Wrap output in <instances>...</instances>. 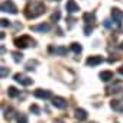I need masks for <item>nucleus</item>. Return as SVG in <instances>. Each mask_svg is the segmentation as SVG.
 Listing matches in <instances>:
<instances>
[{
    "mask_svg": "<svg viewBox=\"0 0 123 123\" xmlns=\"http://www.w3.org/2000/svg\"><path fill=\"white\" fill-rule=\"evenodd\" d=\"M42 13H45V6L41 2H31L25 7V16L28 19H36Z\"/></svg>",
    "mask_w": 123,
    "mask_h": 123,
    "instance_id": "obj_1",
    "label": "nucleus"
},
{
    "mask_svg": "<svg viewBox=\"0 0 123 123\" xmlns=\"http://www.w3.org/2000/svg\"><path fill=\"white\" fill-rule=\"evenodd\" d=\"M35 41L32 39V38H29L28 35H23V36H20V38H16L15 39V45L18 46V48H20V49H25V48H28V46H35Z\"/></svg>",
    "mask_w": 123,
    "mask_h": 123,
    "instance_id": "obj_2",
    "label": "nucleus"
},
{
    "mask_svg": "<svg viewBox=\"0 0 123 123\" xmlns=\"http://www.w3.org/2000/svg\"><path fill=\"white\" fill-rule=\"evenodd\" d=\"M2 12L16 15V13H18V7H16V5L12 2V0H6V2L2 3Z\"/></svg>",
    "mask_w": 123,
    "mask_h": 123,
    "instance_id": "obj_3",
    "label": "nucleus"
},
{
    "mask_svg": "<svg viewBox=\"0 0 123 123\" xmlns=\"http://www.w3.org/2000/svg\"><path fill=\"white\" fill-rule=\"evenodd\" d=\"M103 61H104V59H103L100 55H93V56H88V58L86 59V65H88V67H96V65L101 64Z\"/></svg>",
    "mask_w": 123,
    "mask_h": 123,
    "instance_id": "obj_4",
    "label": "nucleus"
},
{
    "mask_svg": "<svg viewBox=\"0 0 123 123\" xmlns=\"http://www.w3.org/2000/svg\"><path fill=\"white\" fill-rule=\"evenodd\" d=\"M13 78H15L18 83H20L22 86H26V87H28V86H31V84L33 83V80H32V78H29V77H26V75H23V74H19V73H18V74H15V75H13Z\"/></svg>",
    "mask_w": 123,
    "mask_h": 123,
    "instance_id": "obj_5",
    "label": "nucleus"
},
{
    "mask_svg": "<svg viewBox=\"0 0 123 123\" xmlns=\"http://www.w3.org/2000/svg\"><path fill=\"white\" fill-rule=\"evenodd\" d=\"M67 100L64 98V97H52V106L54 107H56V109H65L67 107Z\"/></svg>",
    "mask_w": 123,
    "mask_h": 123,
    "instance_id": "obj_6",
    "label": "nucleus"
},
{
    "mask_svg": "<svg viewBox=\"0 0 123 123\" xmlns=\"http://www.w3.org/2000/svg\"><path fill=\"white\" fill-rule=\"evenodd\" d=\"M123 91V83L122 81H114V84L111 87H107V93L109 94H117Z\"/></svg>",
    "mask_w": 123,
    "mask_h": 123,
    "instance_id": "obj_7",
    "label": "nucleus"
},
{
    "mask_svg": "<svg viewBox=\"0 0 123 123\" xmlns=\"http://www.w3.org/2000/svg\"><path fill=\"white\" fill-rule=\"evenodd\" d=\"M35 97H38V98H42V100H48V98H51L52 97V94H51V91H48V90H42V88H38V90H35Z\"/></svg>",
    "mask_w": 123,
    "mask_h": 123,
    "instance_id": "obj_8",
    "label": "nucleus"
},
{
    "mask_svg": "<svg viewBox=\"0 0 123 123\" xmlns=\"http://www.w3.org/2000/svg\"><path fill=\"white\" fill-rule=\"evenodd\" d=\"M111 18H113V22H116L117 25H120L122 23V20H123V12L120 10V9H111Z\"/></svg>",
    "mask_w": 123,
    "mask_h": 123,
    "instance_id": "obj_9",
    "label": "nucleus"
},
{
    "mask_svg": "<svg viewBox=\"0 0 123 123\" xmlns=\"http://www.w3.org/2000/svg\"><path fill=\"white\" fill-rule=\"evenodd\" d=\"M110 106L113 110L119 111V113H123V98H116V100H111L110 101Z\"/></svg>",
    "mask_w": 123,
    "mask_h": 123,
    "instance_id": "obj_10",
    "label": "nucleus"
},
{
    "mask_svg": "<svg viewBox=\"0 0 123 123\" xmlns=\"http://www.w3.org/2000/svg\"><path fill=\"white\" fill-rule=\"evenodd\" d=\"M65 9H67L68 13H77L80 10V6L74 2V0H68L67 5H65Z\"/></svg>",
    "mask_w": 123,
    "mask_h": 123,
    "instance_id": "obj_11",
    "label": "nucleus"
},
{
    "mask_svg": "<svg viewBox=\"0 0 123 123\" xmlns=\"http://www.w3.org/2000/svg\"><path fill=\"white\" fill-rule=\"evenodd\" d=\"M31 29L35 31V32H49L51 31V25L49 23H41V25L31 26Z\"/></svg>",
    "mask_w": 123,
    "mask_h": 123,
    "instance_id": "obj_12",
    "label": "nucleus"
},
{
    "mask_svg": "<svg viewBox=\"0 0 123 123\" xmlns=\"http://www.w3.org/2000/svg\"><path fill=\"white\" fill-rule=\"evenodd\" d=\"M49 52L56 54V55H65L67 54V48L65 46H49Z\"/></svg>",
    "mask_w": 123,
    "mask_h": 123,
    "instance_id": "obj_13",
    "label": "nucleus"
},
{
    "mask_svg": "<svg viewBox=\"0 0 123 123\" xmlns=\"http://www.w3.org/2000/svg\"><path fill=\"white\" fill-rule=\"evenodd\" d=\"M98 78H100L101 81L107 83V81L113 80V73H111V71H101V73L98 74Z\"/></svg>",
    "mask_w": 123,
    "mask_h": 123,
    "instance_id": "obj_14",
    "label": "nucleus"
},
{
    "mask_svg": "<svg viewBox=\"0 0 123 123\" xmlns=\"http://www.w3.org/2000/svg\"><path fill=\"white\" fill-rule=\"evenodd\" d=\"M75 119L78 122H83V120H87V111L84 109H77L75 110Z\"/></svg>",
    "mask_w": 123,
    "mask_h": 123,
    "instance_id": "obj_15",
    "label": "nucleus"
},
{
    "mask_svg": "<svg viewBox=\"0 0 123 123\" xmlns=\"http://www.w3.org/2000/svg\"><path fill=\"white\" fill-rule=\"evenodd\" d=\"M83 19L86 20L87 25H90V23L93 25V23H94V19H96V15H94V13H84Z\"/></svg>",
    "mask_w": 123,
    "mask_h": 123,
    "instance_id": "obj_16",
    "label": "nucleus"
},
{
    "mask_svg": "<svg viewBox=\"0 0 123 123\" xmlns=\"http://www.w3.org/2000/svg\"><path fill=\"white\" fill-rule=\"evenodd\" d=\"M71 51L75 52V54H80V52L83 51V46H81L78 42H73V43H71Z\"/></svg>",
    "mask_w": 123,
    "mask_h": 123,
    "instance_id": "obj_17",
    "label": "nucleus"
},
{
    "mask_svg": "<svg viewBox=\"0 0 123 123\" xmlns=\"http://www.w3.org/2000/svg\"><path fill=\"white\" fill-rule=\"evenodd\" d=\"M16 120L18 123H28V117L23 113H16Z\"/></svg>",
    "mask_w": 123,
    "mask_h": 123,
    "instance_id": "obj_18",
    "label": "nucleus"
},
{
    "mask_svg": "<svg viewBox=\"0 0 123 123\" xmlns=\"http://www.w3.org/2000/svg\"><path fill=\"white\" fill-rule=\"evenodd\" d=\"M7 94H9V97H16V96H19V91L15 87H9L7 88Z\"/></svg>",
    "mask_w": 123,
    "mask_h": 123,
    "instance_id": "obj_19",
    "label": "nucleus"
},
{
    "mask_svg": "<svg viewBox=\"0 0 123 123\" xmlns=\"http://www.w3.org/2000/svg\"><path fill=\"white\" fill-rule=\"evenodd\" d=\"M36 65H38V61H29V62L26 64V70L28 71H32V70H35Z\"/></svg>",
    "mask_w": 123,
    "mask_h": 123,
    "instance_id": "obj_20",
    "label": "nucleus"
},
{
    "mask_svg": "<svg viewBox=\"0 0 123 123\" xmlns=\"http://www.w3.org/2000/svg\"><path fill=\"white\" fill-rule=\"evenodd\" d=\"M12 55H13V59H15V62H20L22 61V54L20 52H12Z\"/></svg>",
    "mask_w": 123,
    "mask_h": 123,
    "instance_id": "obj_21",
    "label": "nucleus"
},
{
    "mask_svg": "<svg viewBox=\"0 0 123 123\" xmlns=\"http://www.w3.org/2000/svg\"><path fill=\"white\" fill-rule=\"evenodd\" d=\"M0 75H2V78L7 77V75H9V68H6V67H2V68H0Z\"/></svg>",
    "mask_w": 123,
    "mask_h": 123,
    "instance_id": "obj_22",
    "label": "nucleus"
},
{
    "mask_svg": "<svg viewBox=\"0 0 123 123\" xmlns=\"http://www.w3.org/2000/svg\"><path fill=\"white\" fill-rule=\"evenodd\" d=\"M59 16H61V13L56 10L55 13H52V16H51V20H52V22H58V20H59Z\"/></svg>",
    "mask_w": 123,
    "mask_h": 123,
    "instance_id": "obj_23",
    "label": "nucleus"
},
{
    "mask_svg": "<svg viewBox=\"0 0 123 123\" xmlns=\"http://www.w3.org/2000/svg\"><path fill=\"white\" fill-rule=\"evenodd\" d=\"M12 113H13V109H12V107H9L7 110H5V117L10 120V119H12Z\"/></svg>",
    "mask_w": 123,
    "mask_h": 123,
    "instance_id": "obj_24",
    "label": "nucleus"
},
{
    "mask_svg": "<svg viewBox=\"0 0 123 123\" xmlns=\"http://www.w3.org/2000/svg\"><path fill=\"white\" fill-rule=\"evenodd\" d=\"M31 111H32V113H35V114H39V113H41L39 107H38V106H35V104H33V106H31Z\"/></svg>",
    "mask_w": 123,
    "mask_h": 123,
    "instance_id": "obj_25",
    "label": "nucleus"
},
{
    "mask_svg": "<svg viewBox=\"0 0 123 123\" xmlns=\"http://www.w3.org/2000/svg\"><path fill=\"white\" fill-rule=\"evenodd\" d=\"M2 26H3V28L10 26V20H7V19H2Z\"/></svg>",
    "mask_w": 123,
    "mask_h": 123,
    "instance_id": "obj_26",
    "label": "nucleus"
},
{
    "mask_svg": "<svg viewBox=\"0 0 123 123\" xmlns=\"http://www.w3.org/2000/svg\"><path fill=\"white\" fill-rule=\"evenodd\" d=\"M91 31H93V26H88V25H87V26L84 28V33H86V35H90Z\"/></svg>",
    "mask_w": 123,
    "mask_h": 123,
    "instance_id": "obj_27",
    "label": "nucleus"
},
{
    "mask_svg": "<svg viewBox=\"0 0 123 123\" xmlns=\"http://www.w3.org/2000/svg\"><path fill=\"white\" fill-rule=\"evenodd\" d=\"M104 26L109 29V28H111V23H110V20H104Z\"/></svg>",
    "mask_w": 123,
    "mask_h": 123,
    "instance_id": "obj_28",
    "label": "nucleus"
},
{
    "mask_svg": "<svg viewBox=\"0 0 123 123\" xmlns=\"http://www.w3.org/2000/svg\"><path fill=\"white\" fill-rule=\"evenodd\" d=\"M54 123H65V122L61 120V119H56V120H54Z\"/></svg>",
    "mask_w": 123,
    "mask_h": 123,
    "instance_id": "obj_29",
    "label": "nucleus"
},
{
    "mask_svg": "<svg viewBox=\"0 0 123 123\" xmlns=\"http://www.w3.org/2000/svg\"><path fill=\"white\" fill-rule=\"evenodd\" d=\"M119 74H122V75H123V65H122V67L119 68Z\"/></svg>",
    "mask_w": 123,
    "mask_h": 123,
    "instance_id": "obj_30",
    "label": "nucleus"
},
{
    "mask_svg": "<svg viewBox=\"0 0 123 123\" xmlns=\"http://www.w3.org/2000/svg\"><path fill=\"white\" fill-rule=\"evenodd\" d=\"M120 49H122V51H123V42H122V43H120Z\"/></svg>",
    "mask_w": 123,
    "mask_h": 123,
    "instance_id": "obj_31",
    "label": "nucleus"
},
{
    "mask_svg": "<svg viewBox=\"0 0 123 123\" xmlns=\"http://www.w3.org/2000/svg\"><path fill=\"white\" fill-rule=\"evenodd\" d=\"M51 2H59V0H51Z\"/></svg>",
    "mask_w": 123,
    "mask_h": 123,
    "instance_id": "obj_32",
    "label": "nucleus"
},
{
    "mask_svg": "<svg viewBox=\"0 0 123 123\" xmlns=\"http://www.w3.org/2000/svg\"><path fill=\"white\" fill-rule=\"evenodd\" d=\"M91 123H97V122H91Z\"/></svg>",
    "mask_w": 123,
    "mask_h": 123,
    "instance_id": "obj_33",
    "label": "nucleus"
}]
</instances>
